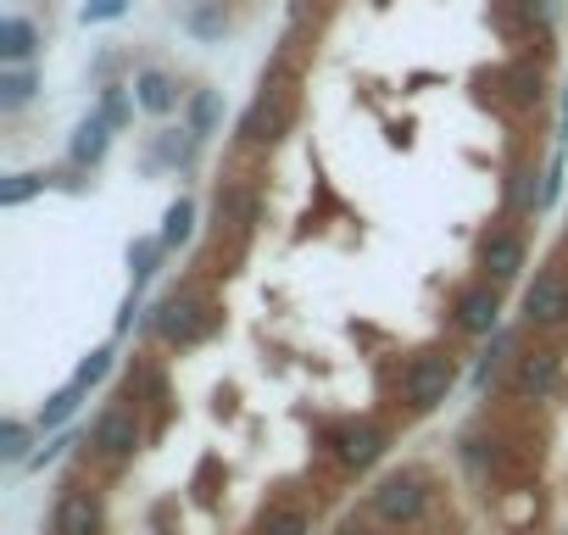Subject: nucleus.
<instances>
[{
  "instance_id": "14",
  "label": "nucleus",
  "mask_w": 568,
  "mask_h": 535,
  "mask_svg": "<svg viewBox=\"0 0 568 535\" xmlns=\"http://www.w3.org/2000/svg\"><path fill=\"white\" fill-rule=\"evenodd\" d=\"M34 51H40V29H34L23 12H12L7 23H0V62H7V68H23Z\"/></svg>"
},
{
  "instance_id": "25",
  "label": "nucleus",
  "mask_w": 568,
  "mask_h": 535,
  "mask_svg": "<svg viewBox=\"0 0 568 535\" xmlns=\"http://www.w3.org/2000/svg\"><path fill=\"white\" fill-rule=\"evenodd\" d=\"M118 18H129V0H84L79 7V23L90 29V23H118Z\"/></svg>"
},
{
  "instance_id": "10",
  "label": "nucleus",
  "mask_w": 568,
  "mask_h": 535,
  "mask_svg": "<svg viewBox=\"0 0 568 535\" xmlns=\"http://www.w3.org/2000/svg\"><path fill=\"white\" fill-rule=\"evenodd\" d=\"M329 446H335V457H341L346 468H368V463L385 452V430H374V424H346V430L329 435Z\"/></svg>"
},
{
  "instance_id": "17",
  "label": "nucleus",
  "mask_w": 568,
  "mask_h": 535,
  "mask_svg": "<svg viewBox=\"0 0 568 535\" xmlns=\"http://www.w3.org/2000/svg\"><path fill=\"white\" fill-rule=\"evenodd\" d=\"M217 118H223L217 90H195V95H190V107H184V123L195 129V140H206V134L217 129Z\"/></svg>"
},
{
  "instance_id": "29",
  "label": "nucleus",
  "mask_w": 568,
  "mask_h": 535,
  "mask_svg": "<svg viewBox=\"0 0 568 535\" xmlns=\"http://www.w3.org/2000/svg\"><path fill=\"white\" fill-rule=\"evenodd\" d=\"M513 346V335H496V346L485 352V363H479V374H474V385H490V374H496V363H501V352Z\"/></svg>"
},
{
  "instance_id": "18",
  "label": "nucleus",
  "mask_w": 568,
  "mask_h": 535,
  "mask_svg": "<svg viewBox=\"0 0 568 535\" xmlns=\"http://www.w3.org/2000/svg\"><path fill=\"white\" fill-rule=\"evenodd\" d=\"M195 157V129L184 123V129H162V140H156V151H151V162H190Z\"/></svg>"
},
{
  "instance_id": "5",
  "label": "nucleus",
  "mask_w": 568,
  "mask_h": 535,
  "mask_svg": "<svg viewBox=\"0 0 568 535\" xmlns=\"http://www.w3.org/2000/svg\"><path fill=\"white\" fill-rule=\"evenodd\" d=\"M134 446H140V413L134 407H106L95 418V452L106 463H123V457H134Z\"/></svg>"
},
{
  "instance_id": "22",
  "label": "nucleus",
  "mask_w": 568,
  "mask_h": 535,
  "mask_svg": "<svg viewBox=\"0 0 568 535\" xmlns=\"http://www.w3.org/2000/svg\"><path fill=\"white\" fill-rule=\"evenodd\" d=\"M184 29H190L195 40H223L229 18H223V7H195V12L184 18Z\"/></svg>"
},
{
  "instance_id": "26",
  "label": "nucleus",
  "mask_w": 568,
  "mask_h": 535,
  "mask_svg": "<svg viewBox=\"0 0 568 535\" xmlns=\"http://www.w3.org/2000/svg\"><path fill=\"white\" fill-rule=\"evenodd\" d=\"M0 457H7V463H23L29 457V424L7 418V430H0Z\"/></svg>"
},
{
  "instance_id": "12",
  "label": "nucleus",
  "mask_w": 568,
  "mask_h": 535,
  "mask_svg": "<svg viewBox=\"0 0 568 535\" xmlns=\"http://www.w3.org/2000/svg\"><path fill=\"white\" fill-rule=\"evenodd\" d=\"M106 145H112V123H106L101 112H90V118L73 129V140H68V162H73V168H95V162L106 157Z\"/></svg>"
},
{
  "instance_id": "3",
  "label": "nucleus",
  "mask_w": 568,
  "mask_h": 535,
  "mask_svg": "<svg viewBox=\"0 0 568 535\" xmlns=\"http://www.w3.org/2000/svg\"><path fill=\"white\" fill-rule=\"evenodd\" d=\"M374 518H385V524H413L418 513H424V502H429V491H424V474H413V468H402V474H385L379 485H374Z\"/></svg>"
},
{
  "instance_id": "2",
  "label": "nucleus",
  "mask_w": 568,
  "mask_h": 535,
  "mask_svg": "<svg viewBox=\"0 0 568 535\" xmlns=\"http://www.w3.org/2000/svg\"><path fill=\"white\" fill-rule=\"evenodd\" d=\"M151 324H156V335H162L168 346H201V341L217 330V313H212L206 302H195V296H168Z\"/></svg>"
},
{
  "instance_id": "15",
  "label": "nucleus",
  "mask_w": 568,
  "mask_h": 535,
  "mask_svg": "<svg viewBox=\"0 0 568 535\" xmlns=\"http://www.w3.org/2000/svg\"><path fill=\"white\" fill-rule=\"evenodd\" d=\"M190 234H195V201H190V195H179V201L162 212V234H156V240H162L168 251H179Z\"/></svg>"
},
{
  "instance_id": "1",
  "label": "nucleus",
  "mask_w": 568,
  "mask_h": 535,
  "mask_svg": "<svg viewBox=\"0 0 568 535\" xmlns=\"http://www.w3.org/2000/svg\"><path fill=\"white\" fill-rule=\"evenodd\" d=\"M452 385H457V363H452L446 352H424V357H413V363H407V374H402V396H407V407H413V413L440 407Z\"/></svg>"
},
{
  "instance_id": "30",
  "label": "nucleus",
  "mask_w": 568,
  "mask_h": 535,
  "mask_svg": "<svg viewBox=\"0 0 568 535\" xmlns=\"http://www.w3.org/2000/svg\"><path fill=\"white\" fill-rule=\"evenodd\" d=\"M335 535H374V529H368L363 518H341V524H335Z\"/></svg>"
},
{
  "instance_id": "16",
  "label": "nucleus",
  "mask_w": 568,
  "mask_h": 535,
  "mask_svg": "<svg viewBox=\"0 0 568 535\" xmlns=\"http://www.w3.org/2000/svg\"><path fill=\"white\" fill-rule=\"evenodd\" d=\"M34 90H40V79H34L29 68H7V73H0V112L29 107V101H34Z\"/></svg>"
},
{
  "instance_id": "8",
  "label": "nucleus",
  "mask_w": 568,
  "mask_h": 535,
  "mask_svg": "<svg viewBox=\"0 0 568 535\" xmlns=\"http://www.w3.org/2000/svg\"><path fill=\"white\" fill-rule=\"evenodd\" d=\"M479 262H485L490 285H507V280H518V268H524V240L513 229H490L485 245H479Z\"/></svg>"
},
{
  "instance_id": "27",
  "label": "nucleus",
  "mask_w": 568,
  "mask_h": 535,
  "mask_svg": "<svg viewBox=\"0 0 568 535\" xmlns=\"http://www.w3.org/2000/svg\"><path fill=\"white\" fill-rule=\"evenodd\" d=\"M501 84H507V95H513L518 107H529V101L540 95V79H535V68H507V79H501Z\"/></svg>"
},
{
  "instance_id": "11",
  "label": "nucleus",
  "mask_w": 568,
  "mask_h": 535,
  "mask_svg": "<svg viewBox=\"0 0 568 535\" xmlns=\"http://www.w3.org/2000/svg\"><path fill=\"white\" fill-rule=\"evenodd\" d=\"M134 101H140V112H151V118L179 112V84H173V73L140 68V73H134Z\"/></svg>"
},
{
  "instance_id": "9",
  "label": "nucleus",
  "mask_w": 568,
  "mask_h": 535,
  "mask_svg": "<svg viewBox=\"0 0 568 535\" xmlns=\"http://www.w3.org/2000/svg\"><path fill=\"white\" fill-rule=\"evenodd\" d=\"M496 319H501L496 285H468V291L457 296V330H468V335H496Z\"/></svg>"
},
{
  "instance_id": "6",
  "label": "nucleus",
  "mask_w": 568,
  "mask_h": 535,
  "mask_svg": "<svg viewBox=\"0 0 568 535\" xmlns=\"http://www.w3.org/2000/svg\"><path fill=\"white\" fill-rule=\"evenodd\" d=\"M51 529L57 535H95L101 529V496L84 491V485H68L57 513H51Z\"/></svg>"
},
{
  "instance_id": "20",
  "label": "nucleus",
  "mask_w": 568,
  "mask_h": 535,
  "mask_svg": "<svg viewBox=\"0 0 568 535\" xmlns=\"http://www.w3.org/2000/svg\"><path fill=\"white\" fill-rule=\"evenodd\" d=\"M262 535H313V518L302 507H273L262 518Z\"/></svg>"
},
{
  "instance_id": "28",
  "label": "nucleus",
  "mask_w": 568,
  "mask_h": 535,
  "mask_svg": "<svg viewBox=\"0 0 568 535\" xmlns=\"http://www.w3.org/2000/svg\"><path fill=\"white\" fill-rule=\"evenodd\" d=\"M106 369H112V352L101 346V352H90V357L79 363V374H73V385H84V391H90L95 380H106Z\"/></svg>"
},
{
  "instance_id": "7",
  "label": "nucleus",
  "mask_w": 568,
  "mask_h": 535,
  "mask_svg": "<svg viewBox=\"0 0 568 535\" xmlns=\"http://www.w3.org/2000/svg\"><path fill=\"white\" fill-rule=\"evenodd\" d=\"M284 123H291V95L262 84V95H256L251 112L240 118V140H273V134H284Z\"/></svg>"
},
{
  "instance_id": "19",
  "label": "nucleus",
  "mask_w": 568,
  "mask_h": 535,
  "mask_svg": "<svg viewBox=\"0 0 568 535\" xmlns=\"http://www.w3.org/2000/svg\"><path fill=\"white\" fill-rule=\"evenodd\" d=\"M129 95H134V90H123V84H106V90H101V118H106L112 129H129V118H134V107H140V101H129Z\"/></svg>"
},
{
  "instance_id": "24",
  "label": "nucleus",
  "mask_w": 568,
  "mask_h": 535,
  "mask_svg": "<svg viewBox=\"0 0 568 535\" xmlns=\"http://www.w3.org/2000/svg\"><path fill=\"white\" fill-rule=\"evenodd\" d=\"M79 396H84V385H68V391H57V396L45 402V413H40V430H57L62 418H73V407H79Z\"/></svg>"
},
{
  "instance_id": "23",
  "label": "nucleus",
  "mask_w": 568,
  "mask_h": 535,
  "mask_svg": "<svg viewBox=\"0 0 568 535\" xmlns=\"http://www.w3.org/2000/svg\"><path fill=\"white\" fill-rule=\"evenodd\" d=\"M40 190H45V173H12L7 184H0V206H23Z\"/></svg>"
},
{
  "instance_id": "21",
  "label": "nucleus",
  "mask_w": 568,
  "mask_h": 535,
  "mask_svg": "<svg viewBox=\"0 0 568 535\" xmlns=\"http://www.w3.org/2000/svg\"><path fill=\"white\" fill-rule=\"evenodd\" d=\"M162 251H168L162 240H134V245H129V268H134V291H140V285H145L151 274H156V256H162Z\"/></svg>"
},
{
  "instance_id": "31",
  "label": "nucleus",
  "mask_w": 568,
  "mask_h": 535,
  "mask_svg": "<svg viewBox=\"0 0 568 535\" xmlns=\"http://www.w3.org/2000/svg\"><path fill=\"white\" fill-rule=\"evenodd\" d=\"M557 140L568 145V90H562V123H557Z\"/></svg>"
},
{
  "instance_id": "13",
  "label": "nucleus",
  "mask_w": 568,
  "mask_h": 535,
  "mask_svg": "<svg viewBox=\"0 0 568 535\" xmlns=\"http://www.w3.org/2000/svg\"><path fill=\"white\" fill-rule=\"evenodd\" d=\"M557 369H562L557 352H524V357H518V374H513V391H518L524 402H529V396L540 402V396L557 385Z\"/></svg>"
},
{
  "instance_id": "4",
  "label": "nucleus",
  "mask_w": 568,
  "mask_h": 535,
  "mask_svg": "<svg viewBox=\"0 0 568 535\" xmlns=\"http://www.w3.org/2000/svg\"><path fill=\"white\" fill-rule=\"evenodd\" d=\"M524 319H529L535 330L568 324V274H562V268H546V274H535V285L524 291Z\"/></svg>"
}]
</instances>
